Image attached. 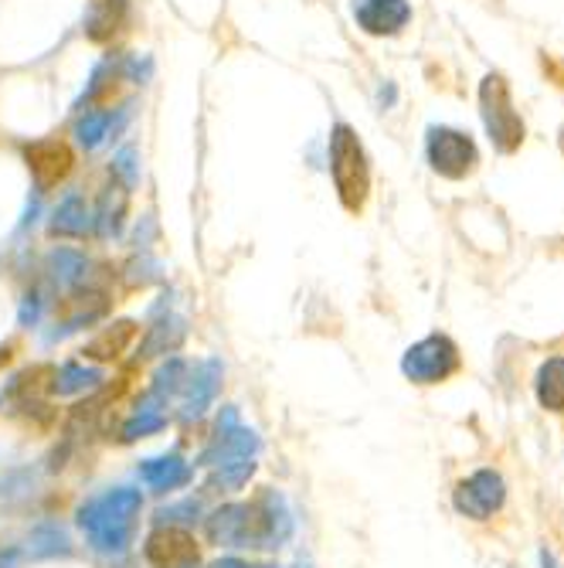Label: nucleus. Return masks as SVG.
Returning <instances> with one entry per match:
<instances>
[{"mask_svg":"<svg viewBox=\"0 0 564 568\" xmlns=\"http://www.w3.org/2000/svg\"><path fill=\"white\" fill-rule=\"evenodd\" d=\"M293 510L279 490H263L252 500L225 504L204 518V535L218 548L276 551L293 538Z\"/></svg>","mask_w":564,"mask_h":568,"instance_id":"f257e3e1","label":"nucleus"},{"mask_svg":"<svg viewBox=\"0 0 564 568\" xmlns=\"http://www.w3.org/2000/svg\"><path fill=\"white\" fill-rule=\"evenodd\" d=\"M143 510V494L133 487H113L89 497L75 510V525L99 555H123L133 545L136 518Z\"/></svg>","mask_w":564,"mask_h":568,"instance_id":"f03ea898","label":"nucleus"},{"mask_svg":"<svg viewBox=\"0 0 564 568\" xmlns=\"http://www.w3.org/2000/svg\"><path fill=\"white\" fill-rule=\"evenodd\" d=\"M483 120H486V130H490V140L503 150V153H514L521 143H524V120L521 113L514 110V102H510V92L503 85L500 75H490L483 82Z\"/></svg>","mask_w":564,"mask_h":568,"instance_id":"7ed1b4c3","label":"nucleus"},{"mask_svg":"<svg viewBox=\"0 0 564 568\" xmlns=\"http://www.w3.org/2000/svg\"><path fill=\"white\" fill-rule=\"evenodd\" d=\"M404 375L419 385H439L459 372V351L449 337H425L404 354Z\"/></svg>","mask_w":564,"mask_h":568,"instance_id":"20e7f679","label":"nucleus"},{"mask_svg":"<svg viewBox=\"0 0 564 568\" xmlns=\"http://www.w3.org/2000/svg\"><path fill=\"white\" fill-rule=\"evenodd\" d=\"M503 500H506V484L496 470H476L452 494L455 510L463 514V518H473V521H490L493 514L503 507Z\"/></svg>","mask_w":564,"mask_h":568,"instance_id":"39448f33","label":"nucleus"},{"mask_svg":"<svg viewBox=\"0 0 564 568\" xmlns=\"http://www.w3.org/2000/svg\"><path fill=\"white\" fill-rule=\"evenodd\" d=\"M143 551L153 568H197V545L184 528H157Z\"/></svg>","mask_w":564,"mask_h":568,"instance_id":"423d86ee","label":"nucleus"},{"mask_svg":"<svg viewBox=\"0 0 564 568\" xmlns=\"http://www.w3.org/2000/svg\"><path fill=\"white\" fill-rule=\"evenodd\" d=\"M432 164H435V171H442L449 178H463L476 164V146L463 133L439 130V133H432Z\"/></svg>","mask_w":564,"mask_h":568,"instance_id":"0eeeda50","label":"nucleus"},{"mask_svg":"<svg viewBox=\"0 0 564 568\" xmlns=\"http://www.w3.org/2000/svg\"><path fill=\"white\" fill-rule=\"evenodd\" d=\"M140 480L150 487V490H157V494H171V490H181L191 484L194 470H191V463L177 453H167V456H157V459H143L140 463Z\"/></svg>","mask_w":564,"mask_h":568,"instance_id":"6e6552de","label":"nucleus"},{"mask_svg":"<svg viewBox=\"0 0 564 568\" xmlns=\"http://www.w3.org/2000/svg\"><path fill=\"white\" fill-rule=\"evenodd\" d=\"M537 402L547 412H564V357H547L534 378Z\"/></svg>","mask_w":564,"mask_h":568,"instance_id":"1a4fd4ad","label":"nucleus"},{"mask_svg":"<svg viewBox=\"0 0 564 568\" xmlns=\"http://www.w3.org/2000/svg\"><path fill=\"white\" fill-rule=\"evenodd\" d=\"M252 474H255V459H252V456H245V459H228V463H222V467L215 470L212 484L222 487V490H242V487L248 484Z\"/></svg>","mask_w":564,"mask_h":568,"instance_id":"9d476101","label":"nucleus"},{"mask_svg":"<svg viewBox=\"0 0 564 568\" xmlns=\"http://www.w3.org/2000/svg\"><path fill=\"white\" fill-rule=\"evenodd\" d=\"M157 429H164V416H153L150 408H140V416L123 426V443H136V439L157 433Z\"/></svg>","mask_w":564,"mask_h":568,"instance_id":"9b49d317","label":"nucleus"},{"mask_svg":"<svg viewBox=\"0 0 564 568\" xmlns=\"http://www.w3.org/2000/svg\"><path fill=\"white\" fill-rule=\"evenodd\" d=\"M197 510H201V504L197 500H184V504H177V507H164L161 514H157V525L164 528H174V525H191V521H197Z\"/></svg>","mask_w":564,"mask_h":568,"instance_id":"f8f14e48","label":"nucleus"},{"mask_svg":"<svg viewBox=\"0 0 564 568\" xmlns=\"http://www.w3.org/2000/svg\"><path fill=\"white\" fill-rule=\"evenodd\" d=\"M248 561H242V558H222V561H215L212 568H245Z\"/></svg>","mask_w":564,"mask_h":568,"instance_id":"ddd939ff","label":"nucleus"},{"mask_svg":"<svg viewBox=\"0 0 564 568\" xmlns=\"http://www.w3.org/2000/svg\"><path fill=\"white\" fill-rule=\"evenodd\" d=\"M14 561H18V551H8V555L0 551V568H11Z\"/></svg>","mask_w":564,"mask_h":568,"instance_id":"4468645a","label":"nucleus"},{"mask_svg":"<svg viewBox=\"0 0 564 568\" xmlns=\"http://www.w3.org/2000/svg\"><path fill=\"white\" fill-rule=\"evenodd\" d=\"M541 565H544V568H561V565H557V558H554L551 551H541Z\"/></svg>","mask_w":564,"mask_h":568,"instance_id":"2eb2a0df","label":"nucleus"},{"mask_svg":"<svg viewBox=\"0 0 564 568\" xmlns=\"http://www.w3.org/2000/svg\"><path fill=\"white\" fill-rule=\"evenodd\" d=\"M245 568H276V565H245Z\"/></svg>","mask_w":564,"mask_h":568,"instance_id":"dca6fc26","label":"nucleus"},{"mask_svg":"<svg viewBox=\"0 0 564 568\" xmlns=\"http://www.w3.org/2000/svg\"><path fill=\"white\" fill-rule=\"evenodd\" d=\"M296 568H310V565H302V561H299V565H296Z\"/></svg>","mask_w":564,"mask_h":568,"instance_id":"f3484780","label":"nucleus"}]
</instances>
